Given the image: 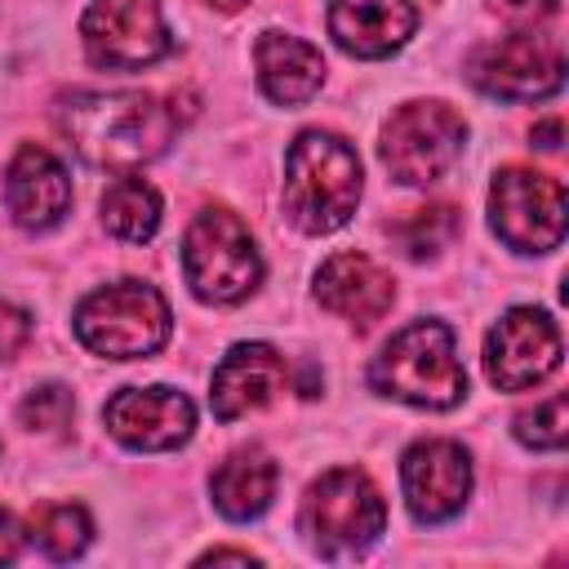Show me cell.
<instances>
[{"label": "cell", "mask_w": 569, "mask_h": 569, "mask_svg": "<svg viewBox=\"0 0 569 569\" xmlns=\"http://www.w3.org/2000/svg\"><path fill=\"white\" fill-rule=\"evenodd\" d=\"M13 556H18V525L0 511V565H4V560H13Z\"/></svg>", "instance_id": "cell-27"}, {"label": "cell", "mask_w": 569, "mask_h": 569, "mask_svg": "<svg viewBox=\"0 0 569 569\" xmlns=\"http://www.w3.org/2000/svg\"><path fill=\"white\" fill-rule=\"evenodd\" d=\"M4 209L22 231H49L71 209V178L62 160L36 142L18 147L4 169Z\"/></svg>", "instance_id": "cell-15"}, {"label": "cell", "mask_w": 569, "mask_h": 569, "mask_svg": "<svg viewBox=\"0 0 569 569\" xmlns=\"http://www.w3.org/2000/svg\"><path fill=\"white\" fill-rule=\"evenodd\" d=\"M58 129L89 164L111 173H133L169 151L173 133L182 129V116H178V93L169 98L147 89L71 93L58 102Z\"/></svg>", "instance_id": "cell-1"}, {"label": "cell", "mask_w": 569, "mask_h": 569, "mask_svg": "<svg viewBox=\"0 0 569 569\" xmlns=\"http://www.w3.org/2000/svg\"><path fill=\"white\" fill-rule=\"evenodd\" d=\"M511 431H516V440L529 445V449H542V453L565 449V440H569V405H565V396L556 391V396L538 400L533 409H520Z\"/></svg>", "instance_id": "cell-23"}, {"label": "cell", "mask_w": 569, "mask_h": 569, "mask_svg": "<svg viewBox=\"0 0 569 569\" xmlns=\"http://www.w3.org/2000/svg\"><path fill=\"white\" fill-rule=\"evenodd\" d=\"M102 227L124 240V244H142L156 236L160 227V196L147 178L138 173H120L107 191H102Z\"/></svg>", "instance_id": "cell-20"}, {"label": "cell", "mask_w": 569, "mask_h": 569, "mask_svg": "<svg viewBox=\"0 0 569 569\" xmlns=\"http://www.w3.org/2000/svg\"><path fill=\"white\" fill-rule=\"evenodd\" d=\"M253 67H258V89L280 107H302L325 84L320 49L289 31H262L253 44Z\"/></svg>", "instance_id": "cell-18"}, {"label": "cell", "mask_w": 569, "mask_h": 569, "mask_svg": "<svg viewBox=\"0 0 569 569\" xmlns=\"http://www.w3.org/2000/svg\"><path fill=\"white\" fill-rule=\"evenodd\" d=\"M489 222L516 253H551L565 240V187L538 169L507 164L489 187Z\"/></svg>", "instance_id": "cell-9"}, {"label": "cell", "mask_w": 569, "mask_h": 569, "mask_svg": "<svg viewBox=\"0 0 569 569\" xmlns=\"http://www.w3.org/2000/svg\"><path fill=\"white\" fill-rule=\"evenodd\" d=\"M427 4H436V0H427Z\"/></svg>", "instance_id": "cell-30"}, {"label": "cell", "mask_w": 569, "mask_h": 569, "mask_svg": "<svg viewBox=\"0 0 569 569\" xmlns=\"http://www.w3.org/2000/svg\"><path fill=\"white\" fill-rule=\"evenodd\" d=\"M560 369V329L538 307H511L485 338V373L498 391H525Z\"/></svg>", "instance_id": "cell-11"}, {"label": "cell", "mask_w": 569, "mask_h": 569, "mask_svg": "<svg viewBox=\"0 0 569 569\" xmlns=\"http://www.w3.org/2000/svg\"><path fill=\"white\" fill-rule=\"evenodd\" d=\"M369 387L413 409H453L467 396L453 329L445 320H413L391 333L369 365Z\"/></svg>", "instance_id": "cell-4"}, {"label": "cell", "mask_w": 569, "mask_h": 569, "mask_svg": "<svg viewBox=\"0 0 569 569\" xmlns=\"http://www.w3.org/2000/svg\"><path fill=\"white\" fill-rule=\"evenodd\" d=\"M209 4H218V9H227V13H236V9H244V0H209Z\"/></svg>", "instance_id": "cell-29"}, {"label": "cell", "mask_w": 569, "mask_h": 569, "mask_svg": "<svg viewBox=\"0 0 569 569\" xmlns=\"http://www.w3.org/2000/svg\"><path fill=\"white\" fill-rule=\"evenodd\" d=\"M507 36L480 44L467 58V76L480 93L502 102H538L565 84V44L556 36V0H502Z\"/></svg>", "instance_id": "cell-2"}, {"label": "cell", "mask_w": 569, "mask_h": 569, "mask_svg": "<svg viewBox=\"0 0 569 569\" xmlns=\"http://www.w3.org/2000/svg\"><path fill=\"white\" fill-rule=\"evenodd\" d=\"M529 138H533V147H538V151H556V147H560V120L551 116V120L533 124V133H529Z\"/></svg>", "instance_id": "cell-26"}, {"label": "cell", "mask_w": 569, "mask_h": 569, "mask_svg": "<svg viewBox=\"0 0 569 569\" xmlns=\"http://www.w3.org/2000/svg\"><path fill=\"white\" fill-rule=\"evenodd\" d=\"M27 533L49 560H76V556H84V547L93 538V520L80 502H44L31 511Z\"/></svg>", "instance_id": "cell-21"}, {"label": "cell", "mask_w": 569, "mask_h": 569, "mask_svg": "<svg viewBox=\"0 0 569 569\" xmlns=\"http://www.w3.org/2000/svg\"><path fill=\"white\" fill-rule=\"evenodd\" d=\"M462 142H467L462 116L449 102L418 98L391 111V120L382 124L378 156L400 187H431L458 164Z\"/></svg>", "instance_id": "cell-8"}, {"label": "cell", "mask_w": 569, "mask_h": 569, "mask_svg": "<svg viewBox=\"0 0 569 569\" xmlns=\"http://www.w3.org/2000/svg\"><path fill=\"white\" fill-rule=\"evenodd\" d=\"M71 409L76 405H71V391L62 382H40L22 396L18 418H22L27 431H62L71 422Z\"/></svg>", "instance_id": "cell-24"}, {"label": "cell", "mask_w": 569, "mask_h": 569, "mask_svg": "<svg viewBox=\"0 0 569 569\" xmlns=\"http://www.w3.org/2000/svg\"><path fill=\"white\" fill-rule=\"evenodd\" d=\"M458 231H462V222H458V209L453 204H422V209H413L409 218H400L391 227L396 244L409 258H418V262L422 258H436L440 249H449L458 240Z\"/></svg>", "instance_id": "cell-22"}, {"label": "cell", "mask_w": 569, "mask_h": 569, "mask_svg": "<svg viewBox=\"0 0 569 569\" xmlns=\"http://www.w3.org/2000/svg\"><path fill=\"white\" fill-rule=\"evenodd\" d=\"M289 387V365L271 342H236L209 382V405L218 422H236L244 413L267 409Z\"/></svg>", "instance_id": "cell-14"}, {"label": "cell", "mask_w": 569, "mask_h": 569, "mask_svg": "<svg viewBox=\"0 0 569 569\" xmlns=\"http://www.w3.org/2000/svg\"><path fill=\"white\" fill-rule=\"evenodd\" d=\"M298 529L307 547L325 560L365 556L387 529V502L378 485L356 467H333L307 485L298 507Z\"/></svg>", "instance_id": "cell-5"}, {"label": "cell", "mask_w": 569, "mask_h": 569, "mask_svg": "<svg viewBox=\"0 0 569 569\" xmlns=\"http://www.w3.org/2000/svg\"><path fill=\"white\" fill-rule=\"evenodd\" d=\"M27 338H31V316L13 302H0V360L18 356L27 347Z\"/></svg>", "instance_id": "cell-25"}, {"label": "cell", "mask_w": 569, "mask_h": 569, "mask_svg": "<svg viewBox=\"0 0 569 569\" xmlns=\"http://www.w3.org/2000/svg\"><path fill=\"white\" fill-rule=\"evenodd\" d=\"M76 338L102 360H147L169 342L173 316L156 284L116 280L76 307Z\"/></svg>", "instance_id": "cell-7"}, {"label": "cell", "mask_w": 569, "mask_h": 569, "mask_svg": "<svg viewBox=\"0 0 569 569\" xmlns=\"http://www.w3.org/2000/svg\"><path fill=\"white\" fill-rule=\"evenodd\" d=\"M222 560H236V565H258V556H249V551H231V547H213V551H204V556H200V565H222Z\"/></svg>", "instance_id": "cell-28"}, {"label": "cell", "mask_w": 569, "mask_h": 569, "mask_svg": "<svg viewBox=\"0 0 569 569\" xmlns=\"http://www.w3.org/2000/svg\"><path fill=\"white\" fill-rule=\"evenodd\" d=\"M102 422L124 449L164 453L191 440L196 405L178 387H124L107 400Z\"/></svg>", "instance_id": "cell-13"}, {"label": "cell", "mask_w": 569, "mask_h": 569, "mask_svg": "<svg viewBox=\"0 0 569 569\" xmlns=\"http://www.w3.org/2000/svg\"><path fill=\"white\" fill-rule=\"evenodd\" d=\"M80 44L93 67L138 71L173 49L160 0H89L80 18Z\"/></svg>", "instance_id": "cell-10"}, {"label": "cell", "mask_w": 569, "mask_h": 569, "mask_svg": "<svg viewBox=\"0 0 569 569\" xmlns=\"http://www.w3.org/2000/svg\"><path fill=\"white\" fill-rule=\"evenodd\" d=\"M182 276L209 307L244 302L262 280V253L227 204H204L182 236Z\"/></svg>", "instance_id": "cell-6"}, {"label": "cell", "mask_w": 569, "mask_h": 569, "mask_svg": "<svg viewBox=\"0 0 569 569\" xmlns=\"http://www.w3.org/2000/svg\"><path fill=\"white\" fill-rule=\"evenodd\" d=\"M405 507L418 525H445L467 507L471 458L458 440H418L400 458Z\"/></svg>", "instance_id": "cell-12"}, {"label": "cell", "mask_w": 569, "mask_h": 569, "mask_svg": "<svg viewBox=\"0 0 569 569\" xmlns=\"http://www.w3.org/2000/svg\"><path fill=\"white\" fill-rule=\"evenodd\" d=\"M360 156L329 129H302L284 156V213L307 236H329L360 204Z\"/></svg>", "instance_id": "cell-3"}, {"label": "cell", "mask_w": 569, "mask_h": 569, "mask_svg": "<svg viewBox=\"0 0 569 569\" xmlns=\"http://www.w3.org/2000/svg\"><path fill=\"white\" fill-rule=\"evenodd\" d=\"M316 302L325 311L342 316L347 325L369 329V325H378L391 311L396 280L369 253L342 249V253H333V258L320 262V271H316Z\"/></svg>", "instance_id": "cell-16"}, {"label": "cell", "mask_w": 569, "mask_h": 569, "mask_svg": "<svg viewBox=\"0 0 569 569\" xmlns=\"http://www.w3.org/2000/svg\"><path fill=\"white\" fill-rule=\"evenodd\" d=\"M418 13L409 0H329V36L351 58H387L405 49Z\"/></svg>", "instance_id": "cell-17"}, {"label": "cell", "mask_w": 569, "mask_h": 569, "mask_svg": "<svg viewBox=\"0 0 569 569\" xmlns=\"http://www.w3.org/2000/svg\"><path fill=\"white\" fill-rule=\"evenodd\" d=\"M209 493H213V507L227 516V520H258L267 507H271V493H276V462L249 445V449H236L209 480Z\"/></svg>", "instance_id": "cell-19"}]
</instances>
